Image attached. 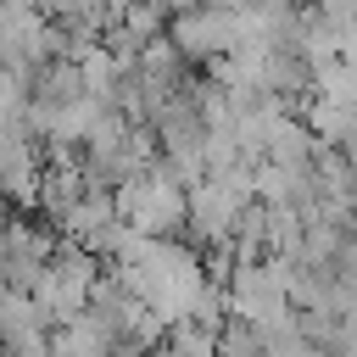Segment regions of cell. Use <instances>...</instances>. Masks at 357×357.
<instances>
[{
    "instance_id": "2",
    "label": "cell",
    "mask_w": 357,
    "mask_h": 357,
    "mask_svg": "<svg viewBox=\"0 0 357 357\" xmlns=\"http://www.w3.org/2000/svg\"><path fill=\"white\" fill-rule=\"evenodd\" d=\"M162 346L173 357H218V329L212 324H195V318H173L162 329Z\"/></svg>"
},
{
    "instance_id": "4",
    "label": "cell",
    "mask_w": 357,
    "mask_h": 357,
    "mask_svg": "<svg viewBox=\"0 0 357 357\" xmlns=\"http://www.w3.org/2000/svg\"><path fill=\"white\" fill-rule=\"evenodd\" d=\"M206 6H218V11H234V6H245V0H206Z\"/></svg>"
},
{
    "instance_id": "3",
    "label": "cell",
    "mask_w": 357,
    "mask_h": 357,
    "mask_svg": "<svg viewBox=\"0 0 357 357\" xmlns=\"http://www.w3.org/2000/svg\"><path fill=\"white\" fill-rule=\"evenodd\" d=\"M22 112H28V78L0 67V123H22Z\"/></svg>"
},
{
    "instance_id": "1",
    "label": "cell",
    "mask_w": 357,
    "mask_h": 357,
    "mask_svg": "<svg viewBox=\"0 0 357 357\" xmlns=\"http://www.w3.org/2000/svg\"><path fill=\"white\" fill-rule=\"evenodd\" d=\"M162 39L178 50V61H218V56H229V11H218V6L178 11V17H167Z\"/></svg>"
},
{
    "instance_id": "5",
    "label": "cell",
    "mask_w": 357,
    "mask_h": 357,
    "mask_svg": "<svg viewBox=\"0 0 357 357\" xmlns=\"http://www.w3.org/2000/svg\"><path fill=\"white\" fill-rule=\"evenodd\" d=\"M151 357H173V351H167V346H156V351H151Z\"/></svg>"
}]
</instances>
